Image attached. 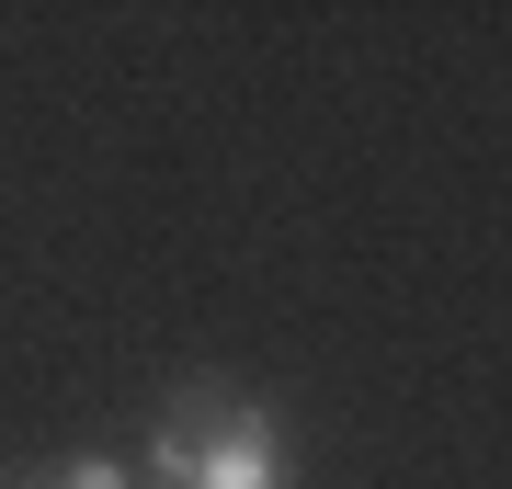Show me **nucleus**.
<instances>
[{
	"mask_svg": "<svg viewBox=\"0 0 512 489\" xmlns=\"http://www.w3.org/2000/svg\"><path fill=\"white\" fill-rule=\"evenodd\" d=\"M148 467L171 489H285V433H274V410L239 399V387H183V399L160 410Z\"/></svg>",
	"mask_w": 512,
	"mask_h": 489,
	"instance_id": "f257e3e1",
	"label": "nucleus"
},
{
	"mask_svg": "<svg viewBox=\"0 0 512 489\" xmlns=\"http://www.w3.org/2000/svg\"><path fill=\"white\" fill-rule=\"evenodd\" d=\"M57 489H137V467H114V455H80V467L57 478Z\"/></svg>",
	"mask_w": 512,
	"mask_h": 489,
	"instance_id": "f03ea898",
	"label": "nucleus"
}]
</instances>
